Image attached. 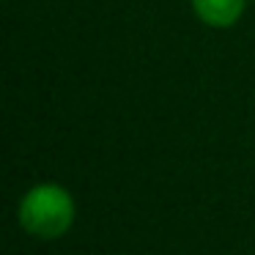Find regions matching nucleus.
I'll list each match as a JSON object with an SVG mask.
<instances>
[{
	"label": "nucleus",
	"mask_w": 255,
	"mask_h": 255,
	"mask_svg": "<svg viewBox=\"0 0 255 255\" xmlns=\"http://www.w3.org/2000/svg\"><path fill=\"white\" fill-rule=\"evenodd\" d=\"M77 220V203L72 192L55 181H41L22 195L17 206V222L28 236L55 242L66 236Z\"/></svg>",
	"instance_id": "nucleus-1"
},
{
	"label": "nucleus",
	"mask_w": 255,
	"mask_h": 255,
	"mask_svg": "<svg viewBox=\"0 0 255 255\" xmlns=\"http://www.w3.org/2000/svg\"><path fill=\"white\" fill-rule=\"evenodd\" d=\"M192 11L209 28H231L244 14V0H192Z\"/></svg>",
	"instance_id": "nucleus-2"
}]
</instances>
